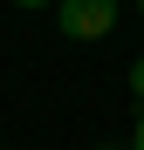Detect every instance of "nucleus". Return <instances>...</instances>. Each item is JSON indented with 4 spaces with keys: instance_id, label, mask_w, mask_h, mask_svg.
<instances>
[{
    "instance_id": "obj_3",
    "label": "nucleus",
    "mask_w": 144,
    "mask_h": 150,
    "mask_svg": "<svg viewBox=\"0 0 144 150\" xmlns=\"http://www.w3.org/2000/svg\"><path fill=\"white\" fill-rule=\"evenodd\" d=\"M130 150H144V109H137V137H130Z\"/></svg>"
},
{
    "instance_id": "obj_1",
    "label": "nucleus",
    "mask_w": 144,
    "mask_h": 150,
    "mask_svg": "<svg viewBox=\"0 0 144 150\" xmlns=\"http://www.w3.org/2000/svg\"><path fill=\"white\" fill-rule=\"evenodd\" d=\"M117 14H124L117 0H62V7H55V28L69 41H103L117 28Z\"/></svg>"
},
{
    "instance_id": "obj_2",
    "label": "nucleus",
    "mask_w": 144,
    "mask_h": 150,
    "mask_svg": "<svg viewBox=\"0 0 144 150\" xmlns=\"http://www.w3.org/2000/svg\"><path fill=\"white\" fill-rule=\"evenodd\" d=\"M130 96H137V109H144V55L130 62Z\"/></svg>"
},
{
    "instance_id": "obj_4",
    "label": "nucleus",
    "mask_w": 144,
    "mask_h": 150,
    "mask_svg": "<svg viewBox=\"0 0 144 150\" xmlns=\"http://www.w3.org/2000/svg\"><path fill=\"white\" fill-rule=\"evenodd\" d=\"M96 150H130V143H96Z\"/></svg>"
}]
</instances>
